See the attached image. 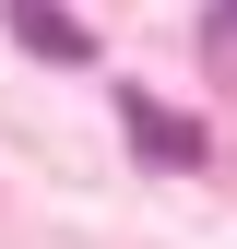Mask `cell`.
<instances>
[{"instance_id": "6da1fadb", "label": "cell", "mask_w": 237, "mask_h": 249, "mask_svg": "<svg viewBox=\"0 0 237 249\" xmlns=\"http://www.w3.org/2000/svg\"><path fill=\"white\" fill-rule=\"evenodd\" d=\"M118 131H131L142 154H154V166H202V131L178 107H154V95H131V83H118Z\"/></svg>"}, {"instance_id": "7a4b0ae2", "label": "cell", "mask_w": 237, "mask_h": 249, "mask_svg": "<svg viewBox=\"0 0 237 249\" xmlns=\"http://www.w3.org/2000/svg\"><path fill=\"white\" fill-rule=\"evenodd\" d=\"M12 36H24V48H48V59H95V36H83L59 0H12Z\"/></svg>"}, {"instance_id": "3957f363", "label": "cell", "mask_w": 237, "mask_h": 249, "mask_svg": "<svg viewBox=\"0 0 237 249\" xmlns=\"http://www.w3.org/2000/svg\"><path fill=\"white\" fill-rule=\"evenodd\" d=\"M214 48H225V59H237V0H214Z\"/></svg>"}]
</instances>
